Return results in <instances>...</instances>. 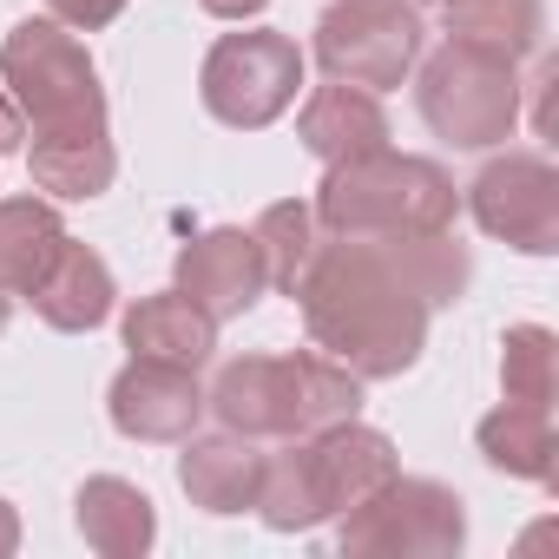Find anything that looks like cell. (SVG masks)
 <instances>
[{
    "label": "cell",
    "instance_id": "6da1fadb",
    "mask_svg": "<svg viewBox=\"0 0 559 559\" xmlns=\"http://www.w3.org/2000/svg\"><path fill=\"white\" fill-rule=\"evenodd\" d=\"M474 276V257L454 230L428 237H317L297 304L323 356L362 382L408 376L428 349V317L454 304Z\"/></svg>",
    "mask_w": 559,
    "mask_h": 559
},
{
    "label": "cell",
    "instance_id": "7a4b0ae2",
    "mask_svg": "<svg viewBox=\"0 0 559 559\" xmlns=\"http://www.w3.org/2000/svg\"><path fill=\"white\" fill-rule=\"evenodd\" d=\"M204 408L217 428L250 435V441H297L336 421L362 415V376H349L323 349H290V356H237L217 369Z\"/></svg>",
    "mask_w": 559,
    "mask_h": 559
},
{
    "label": "cell",
    "instance_id": "3957f363",
    "mask_svg": "<svg viewBox=\"0 0 559 559\" xmlns=\"http://www.w3.org/2000/svg\"><path fill=\"white\" fill-rule=\"evenodd\" d=\"M395 474H402V454L382 428L336 421V428L297 435L284 454H263L257 513H263L270 533H310V526L343 520L349 507H362Z\"/></svg>",
    "mask_w": 559,
    "mask_h": 559
},
{
    "label": "cell",
    "instance_id": "277c9868",
    "mask_svg": "<svg viewBox=\"0 0 559 559\" xmlns=\"http://www.w3.org/2000/svg\"><path fill=\"white\" fill-rule=\"evenodd\" d=\"M310 211L330 237H428V230H454L461 191L435 158L382 145L330 165Z\"/></svg>",
    "mask_w": 559,
    "mask_h": 559
},
{
    "label": "cell",
    "instance_id": "5b68a950",
    "mask_svg": "<svg viewBox=\"0 0 559 559\" xmlns=\"http://www.w3.org/2000/svg\"><path fill=\"white\" fill-rule=\"evenodd\" d=\"M0 86L21 106V119L34 126V145H60V139H112L106 132V86L93 53L80 47L73 27L47 21H21L0 40Z\"/></svg>",
    "mask_w": 559,
    "mask_h": 559
},
{
    "label": "cell",
    "instance_id": "8992f818",
    "mask_svg": "<svg viewBox=\"0 0 559 559\" xmlns=\"http://www.w3.org/2000/svg\"><path fill=\"white\" fill-rule=\"evenodd\" d=\"M415 67H421L415 99H421V119H428L435 139H448L454 152H493V145L513 139V126H520V60L448 40Z\"/></svg>",
    "mask_w": 559,
    "mask_h": 559
},
{
    "label": "cell",
    "instance_id": "52a82bcc",
    "mask_svg": "<svg viewBox=\"0 0 559 559\" xmlns=\"http://www.w3.org/2000/svg\"><path fill=\"white\" fill-rule=\"evenodd\" d=\"M349 559H454L467 546V507L428 474H395L336 526Z\"/></svg>",
    "mask_w": 559,
    "mask_h": 559
},
{
    "label": "cell",
    "instance_id": "ba28073f",
    "mask_svg": "<svg viewBox=\"0 0 559 559\" xmlns=\"http://www.w3.org/2000/svg\"><path fill=\"white\" fill-rule=\"evenodd\" d=\"M297 86H304V47L290 34H224L204 67H198V93H204V112L230 132H263L276 126L290 106H297Z\"/></svg>",
    "mask_w": 559,
    "mask_h": 559
},
{
    "label": "cell",
    "instance_id": "9c48e42d",
    "mask_svg": "<svg viewBox=\"0 0 559 559\" xmlns=\"http://www.w3.org/2000/svg\"><path fill=\"white\" fill-rule=\"evenodd\" d=\"M421 14L415 0H336L317 21V67L343 86L389 93L421 60Z\"/></svg>",
    "mask_w": 559,
    "mask_h": 559
},
{
    "label": "cell",
    "instance_id": "30bf717a",
    "mask_svg": "<svg viewBox=\"0 0 559 559\" xmlns=\"http://www.w3.org/2000/svg\"><path fill=\"white\" fill-rule=\"evenodd\" d=\"M467 211L487 237L526 250V257H552L559 250V171L539 152H500L474 171L467 185Z\"/></svg>",
    "mask_w": 559,
    "mask_h": 559
},
{
    "label": "cell",
    "instance_id": "8fae6325",
    "mask_svg": "<svg viewBox=\"0 0 559 559\" xmlns=\"http://www.w3.org/2000/svg\"><path fill=\"white\" fill-rule=\"evenodd\" d=\"M106 415L126 441H185L198 435L204 421V389H198V369H178V362H152V356H132L112 389H106Z\"/></svg>",
    "mask_w": 559,
    "mask_h": 559
},
{
    "label": "cell",
    "instance_id": "7c38bea8",
    "mask_svg": "<svg viewBox=\"0 0 559 559\" xmlns=\"http://www.w3.org/2000/svg\"><path fill=\"white\" fill-rule=\"evenodd\" d=\"M178 290H185L211 323L243 317V310L270 290L257 237H250V230H237V224H217V230L191 237V243L178 250Z\"/></svg>",
    "mask_w": 559,
    "mask_h": 559
},
{
    "label": "cell",
    "instance_id": "4fadbf2b",
    "mask_svg": "<svg viewBox=\"0 0 559 559\" xmlns=\"http://www.w3.org/2000/svg\"><path fill=\"white\" fill-rule=\"evenodd\" d=\"M27 304H34V317H40L47 330L86 336V330H99V323L119 310V284H112L106 257L67 230V243L53 250V263H47V276H40V284L27 290Z\"/></svg>",
    "mask_w": 559,
    "mask_h": 559
},
{
    "label": "cell",
    "instance_id": "5bb4252c",
    "mask_svg": "<svg viewBox=\"0 0 559 559\" xmlns=\"http://www.w3.org/2000/svg\"><path fill=\"white\" fill-rule=\"evenodd\" d=\"M185 454H178V487H185V500L191 507H204V513H243V507H257V487H263V454H257V441L250 435H185L178 441Z\"/></svg>",
    "mask_w": 559,
    "mask_h": 559
},
{
    "label": "cell",
    "instance_id": "9a60e30c",
    "mask_svg": "<svg viewBox=\"0 0 559 559\" xmlns=\"http://www.w3.org/2000/svg\"><path fill=\"white\" fill-rule=\"evenodd\" d=\"M297 139L304 152H317L323 165H343V158H362V152H382L389 145V112L369 86H317L297 112Z\"/></svg>",
    "mask_w": 559,
    "mask_h": 559
},
{
    "label": "cell",
    "instance_id": "2e32d148",
    "mask_svg": "<svg viewBox=\"0 0 559 559\" xmlns=\"http://www.w3.org/2000/svg\"><path fill=\"white\" fill-rule=\"evenodd\" d=\"M73 520H80V539L99 552V559H145L152 539H158V507L145 487L119 480V474H93L73 500Z\"/></svg>",
    "mask_w": 559,
    "mask_h": 559
},
{
    "label": "cell",
    "instance_id": "e0dca14e",
    "mask_svg": "<svg viewBox=\"0 0 559 559\" xmlns=\"http://www.w3.org/2000/svg\"><path fill=\"white\" fill-rule=\"evenodd\" d=\"M126 349L132 356H152V362H178V369H204L211 349H217V323L185 297V290H152L126 310L119 323Z\"/></svg>",
    "mask_w": 559,
    "mask_h": 559
},
{
    "label": "cell",
    "instance_id": "ac0fdd59",
    "mask_svg": "<svg viewBox=\"0 0 559 559\" xmlns=\"http://www.w3.org/2000/svg\"><path fill=\"white\" fill-rule=\"evenodd\" d=\"M474 448L493 474H513V480H539L552 487V408H526V402H500L493 415H480L474 428Z\"/></svg>",
    "mask_w": 559,
    "mask_h": 559
},
{
    "label": "cell",
    "instance_id": "d6986e66",
    "mask_svg": "<svg viewBox=\"0 0 559 559\" xmlns=\"http://www.w3.org/2000/svg\"><path fill=\"white\" fill-rule=\"evenodd\" d=\"M448 14V40L526 60L546 47V0H441Z\"/></svg>",
    "mask_w": 559,
    "mask_h": 559
},
{
    "label": "cell",
    "instance_id": "ffe728a7",
    "mask_svg": "<svg viewBox=\"0 0 559 559\" xmlns=\"http://www.w3.org/2000/svg\"><path fill=\"white\" fill-rule=\"evenodd\" d=\"M60 243H67V224L47 198H0V284L14 297L40 284Z\"/></svg>",
    "mask_w": 559,
    "mask_h": 559
},
{
    "label": "cell",
    "instance_id": "44dd1931",
    "mask_svg": "<svg viewBox=\"0 0 559 559\" xmlns=\"http://www.w3.org/2000/svg\"><path fill=\"white\" fill-rule=\"evenodd\" d=\"M27 178L67 204H86L99 191H112L119 178V152L112 139H60V145H34L27 152Z\"/></svg>",
    "mask_w": 559,
    "mask_h": 559
},
{
    "label": "cell",
    "instance_id": "7402d4cb",
    "mask_svg": "<svg viewBox=\"0 0 559 559\" xmlns=\"http://www.w3.org/2000/svg\"><path fill=\"white\" fill-rule=\"evenodd\" d=\"M250 237H257V250H263V276H270V290H297V276H304V263H310V250H317V237H323V224H317V211L304 204V198H284V204H263V217L250 224Z\"/></svg>",
    "mask_w": 559,
    "mask_h": 559
},
{
    "label": "cell",
    "instance_id": "603a6c76",
    "mask_svg": "<svg viewBox=\"0 0 559 559\" xmlns=\"http://www.w3.org/2000/svg\"><path fill=\"white\" fill-rule=\"evenodd\" d=\"M500 395L526 408H552L559 395V336L546 323H513L500 336Z\"/></svg>",
    "mask_w": 559,
    "mask_h": 559
},
{
    "label": "cell",
    "instance_id": "cb8c5ba5",
    "mask_svg": "<svg viewBox=\"0 0 559 559\" xmlns=\"http://www.w3.org/2000/svg\"><path fill=\"white\" fill-rule=\"evenodd\" d=\"M126 8H132V0H47V14H53L60 27H73V34H99V27H112Z\"/></svg>",
    "mask_w": 559,
    "mask_h": 559
},
{
    "label": "cell",
    "instance_id": "d4e9b609",
    "mask_svg": "<svg viewBox=\"0 0 559 559\" xmlns=\"http://www.w3.org/2000/svg\"><path fill=\"white\" fill-rule=\"evenodd\" d=\"M21 139H27V119H21V106L8 99V86H0V158H14Z\"/></svg>",
    "mask_w": 559,
    "mask_h": 559
},
{
    "label": "cell",
    "instance_id": "484cf974",
    "mask_svg": "<svg viewBox=\"0 0 559 559\" xmlns=\"http://www.w3.org/2000/svg\"><path fill=\"white\" fill-rule=\"evenodd\" d=\"M198 8H204V14H217V21H257L270 0H198Z\"/></svg>",
    "mask_w": 559,
    "mask_h": 559
},
{
    "label": "cell",
    "instance_id": "4316f807",
    "mask_svg": "<svg viewBox=\"0 0 559 559\" xmlns=\"http://www.w3.org/2000/svg\"><path fill=\"white\" fill-rule=\"evenodd\" d=\"M14 552H21V513L0 500V559H14Z\"/></svg>",
    "mask_w": 559,
    "mask_h": 559
},
{
    "label": "cell",
    "instance_id": "83f0119b",
    "mask_svg": "<svg viewBox=\"0 0 559 559\" xmlns=\"http://www.w3.org/2000/svg\"><path fill=\"white\" fill-rule=\"evenodd\" d=\"M8 317H14V290L0 284V330H8Z\"/></svg>",
    "mask_w": 559,
    "mask_h": 559
},
{
    "label": "cell",
    "instance_id": "f1b7e54d",
    "mask_svg": "<svg viewBox=\"0 0 559 559\" xmlns=\"http://www.w3.org/2000/svg\"><path fill=\"white\" fill-rule=\"evenodd\" d=\"M415 8H421V0H415Z\"/></svg>",
    "mask_w": 559,
    "mask_h": 559
}]
</instances>
